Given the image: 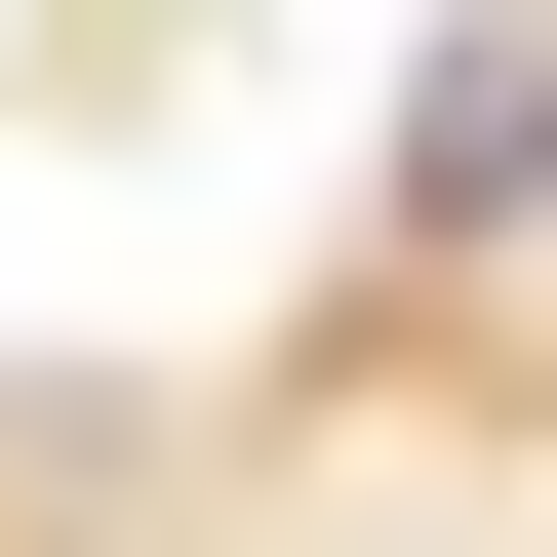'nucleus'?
Here are the masks:
<instances>
[{
	"label": "nucleus",
	"mask_w": 557,
	"mask_h": 557,
	"mask_svg": "<svg viewBox=\"0 0 557 557\" xmlns=\"http://www.w3.org/2000/svg\"><path fill=\"white\" fill-rule=\"evenodd\" d=\"M398 199L518 239V199H557V40H438V81H398Z\"/></svg>",
	"instance_id": "obj_1"
}]
</instances>
